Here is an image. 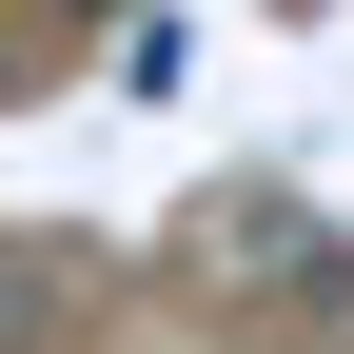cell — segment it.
<instances>
[{
	"label": "cell",
	"mask_w": 354,
	"mask_h": 354,
	"mask_svg": "<svg viewBox=\"0 0 354 354\" xmlns=\"http://www.w3.org/2000/svg\"><path fill=\"white\" fill-rule=\"evenodd\" d=\"M79 20H138V0H79Z\"/></svg>",
	"instance_id": "cell-1"
}]
</instances>
